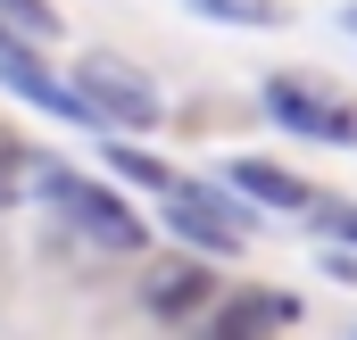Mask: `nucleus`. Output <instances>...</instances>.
Instances as JSON below:
<instances>
[{"instance_id":"1","label":"nucleus","mask_w":357,"mask_h":340,"mask_svg":"<svg viewBox=\"0 0 357 340\" xmlns=\"http://www.w3.org/2000/svg\"><path fill=\"white\" fill-rule=\"evenodd\" d=\"M33 183L50 191V208H59V216H67V224L84 233L91 249H116V257H133L142 241H150V233H142V216H133V208H125L116 191L84 183V174H67V167H42V158H33Z\"/></svg>"},{"instance_id":"2","label":"nucleus","mask_w":357,"mask_h":340,"mask_svg":"<svg viewBox=\"0 0 357 340\" xmlns=\"http://www.w3.org/2000/svg\"><path fill=\"white\" fill-rule=\"evenodd\" d=\"M167 224H175L191 249H208V257H233L250 241V208H233L208 183H167Z\"/></svg>"},{"instance_id":"3","label":"nucleus","mask_w":357,"mask_h":340,"mask_svg":"<svg viewBox=\"0 0 357 340\" xmlns=\"http://www.w3.org/2000/svg\"><path fill=\"white\" fill-rule=\"evenodd\" d=\"M75 91H84L91 116H108V125H158V91H150V75L142 67H125V59H108V50H91L84 67H75Z\"/></svg>"},{"instance_id":"4","label":"nucleus","mask_w":357,"mask_h":340,"mask_svg":"<svg viewBox=\"0 0 357 340\" xmlns=\"http://www.w3.org/2000/svg\"><path fill=\"white\" fill-rule=\"evenodd\" d=\"M266 116H274V125H291V133H307V141H357V108H349V100L307 91L299 75H274V84H266Z\"/></svg>"},{"instance_id":"5","label":"nucleus","mask_w":357,"mask_h":340,"mask_svg":"<svg viewBox=\"0 0 357 340\" xmlns=\"http://www.w3.org/2000/svg\"><path fill=\"white\" fill-rule=\"evenodd\" d=\"M0 84H8V91H25V100H33V108H50V116H75V125L91 116V108H84V91H75V84H59V75H50V67H42L25 42H17V25H0Z\"/></svg>"},{"instance_id":"6","label":"nucleus","mask_w":357,"mask_h":340,"mask_svg":"<svg viewBox=\"0 0 357 340\" xmlns=\"http://www.w3.org/2000/svg\"><path fill=\"white\" fill-rule=\"evenodd\" d=\"M233 191L258 199V208H316V191H307L291 167H266V158H241V167H233Z\"/></svg>"},{"instance_id":"7","label":"nucleus","mask_w":357,"mask_h":340,"mask_svg":"<svg viewBox=\"0 0 357 340\" xmlns=\"http://www.w3.org/2000/svg\"><path fill=\"white\" fill-rule=\"evenodd\" d=\"M299 307L282 299V291H241L233 307H216V340H241V332H274V324H291Z\"/></svg>"},{"instance_id":"8","label":"nucleus","mask_w":357,"mask_h":340,"mask_svg":"<svg viewBox=\"0 0 357 340\" xmlns=\"http://www.w3.org/2000/svg\"><path fill=\"white\" fill-rule=\"evenodd\" d=\"M142 299H150V307L175 324V316H191V307L208 299V274H199V265H158V274L142 282Z\"/></svg>"},{"instance_id":"9","label":"nucleus","mask_w":357,"mask_h":340,"mask_svg":"<svg viewBox=\"0 0 357 340\" xmlns=\"http://www.w3.org/2000/svg\"><path fill=\"white\" fill-rule=\"evenodd\" d=\"M191 17H216V25H282L291 8L282 0H191Z\"/></svg>"},{"instance_id":"10","label":"nucleus","mask_w":357,"mask_h":340,"mask_svg":"<svg viewBox=\"0 0 357 340\" xmlns=\"http://www.w3.org/2000/svg\"><path fill=\"white\" fill-rule=\"evenodd\" d=\"M0 17H8L17 33H33V42H42V33H59V8H50V0H0Z\"/></svg>"},{"instance_id":"11","label":"nucleus","mask_w":357,"mask_h":340,"mask_svg":"<svg viewBox=\"0 0 357 340\" xmlns=\"http://www.w3.org/2000/svg\"><path fill=\"white\" fill-rule=\"evenodd\" d=\"M25 174H33V158H25V141H8V133H0V208H17Z\"/></svg>"},{"instance_id":"12","label":"nucleus","mask_w":357,"mask_h":340,"mask_svg":"<svg viewBox=\"0 0 357 340\" xmlns=\"http://www.w3.org/2000/svg\"><path fill=\"white\" fill-rule=\"evenodd\" d=\"M108 167L125 174V183H150V191H167V183H175V174L158 167V158H142V150H125V141H116V150H108Z\"/></svg>"},{"instance_id":"13","label":"nucleus","mask_w":357,"mask_h":340,"mask_svg":"<svg viewBox=\"0 0 357 340\" xmlns=\"http://www.w3.org/2000/svg\"><path fill=\"white\" fill-rule=\"evenodd\" d=\"M307 216H316L324 233H341V241H349V249H357V208H341V199H316Z\"/></svg>"},{"instance_id":"14","label":"nucleus","mask_w":357,"mask_h":340,"mask_svg":"<svg viewBox=\"0 0 357 340\" xmlns=\"http://www.w3.org/2000/svg\"><path fill=\"white\" fill-rule=\"evenodd\" d=\"M324 274H341V282H357V257H349V249H324Z\"/></svg>"},{"instance_id":"15","label":"nucleus","mask_w":357,"mask_h":340,"mask_svg":"<svg viewBox=\"0 0 357 340\" xmlns=\"http://www.w3.org/2000/svg\"><path fill=\"white\" fill-rule=\"evenodd\" d=\"M341 25H349V42H357V8H341Z\"/></svg>"}]
</instances>
